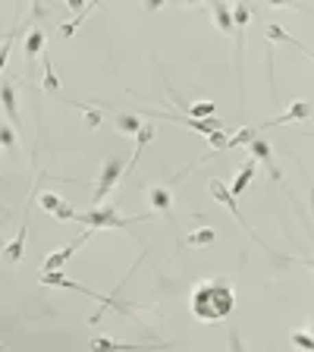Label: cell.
Instances as JSON below:
<instances>
[{"label":"cell","instance_id":"obj_17","mask_svg":"<svg viewBox=\"0 0 314 352\" xmlns=\"http://www.w3.org/2000/svg\"><path fill=\"white\" fill-rule=\"evenodd\" d=\"M148 202L154 204V211H160V214H173V192L167 186H151Z\"/></svg>","mask_w":314,"mask_h":352},{"label":"cell","instance_id":"obj_4","mask_svg":"<svg viewBox=\"0 0 314 352\" xmlns=\"http://www.w3.org/2000/svg\"><path fill=\"white\" fill-rule=\"evenodd\" d=\"M123 173H126V161H123V158H107L104 167H101V176H97V189H95V198H91V204H104L107 195L120 186Z\"/></svg>","mask_w":314,"mask_h":352},{"label":"cell","instance_id":"obj_1","mask_svg":"<svg viewBox=\"0 0 314 352\" xmlns=\"http://www.w3.org/2000/svg\"><path fill=\"white\" fill-rule=\"evenodd\" d=\"M189 305H192L195 321L220 324V321H226V318L232 315V308H236V292H232V286L226 283V280L210 277V280L195 283Z\"/></svg>","mask_w":314,"mask_h":352},{"label":"cell","instance_id":"obj_36","mask_svg":"<svg viewBox=\"0 0 314 352\" xmlns=\"http://www.w3.org/2000/svg\"><path fill=\"white\" fill-rule=\"evenodd\" d=\"M176 3H182V7H192V3H202V0H176Z\"/></svg>","mask_w":314,"mask_h":352},{"label":"cell","instance_id":"obj_14","mask_svg":"<svg viewBox=\"0 0 314 352\" xmlns=\"http://www.w3.org/2000/svg\"><path fill=\"white\" fill-rule=\"evenodd\" d=\"M210 13H214V23H217L220 35H232V10L226 0H210Z\"/></svg>","mask_w":314,"mask_h":352},{"label":"cell","instance_id":"obj_10","mask_svg":"<svg viewBox=\"0 0 314 352\" xmlns=\"http://www.w3.org/2000/svg\"><path fill=\"white\" fill-rule=\"evenodd\" d=\"M154 135H157V126H154V123L142 120L138 132H135V151H132V161L126 164V170H129V173H132V170H135V164H138V154H142V151L148 148L151 142H154Z\"/></svg>","mask_w":314,"mask_h":352},{"label":"cell","instance_id":"obj_13","mask_svg":"<svg viewBox=\"0 0 314 352\" xmlns=\"http://www.w3.org/2000/svg\"><path fill=\"white\" fill-rule=\"evenodd\" d=\"M264 38H267L270 45H292V47H299L302 54L308 57V45H302L295 35H289V32L283 29V25H267V32H264Z\"/></svg>","mask_w":314,"mask_h":352},{"label":"cell","instance_id":"obj_34","mask_svg":"<svg viewBox=\"0 0 314 352\" xmlns=\"http://www.w3.org/2000/svg\"><path fill=\"white\" fill-rule=\"evenodd\" d=\"M167 0H142V7H145V13H157V10L164 7Z\"/></svg>","mask_w":314,"mask_h":352},{"label":"cell","instance_id":"obj_6","mask_svg":"<svg viewBox=\"0 0 314 352\" xmlns=\"http://www.w3.org/2000/svg\"><path fill=\"white\" fill-rule=\"evenodd\" d=\"M248 154H252L254 161H261V164H267V170H270V176L283 186V173H280V167L274 164V148H270V142H264L261 135H254L252 142H248Z\"/></svg>","mask_w":314,"mask_h":352},{"label":"cell","instance_id":"obj_28","mask_svg":"<svg viewBox=\"0 0 314 352\" xmlns=\"http://www.w3.org/2000/svg\"><path fill=\"white\" fill-rule=\"evenodd\" d=\"M13 38H16V29H13V32H7L3 45H0V73L7 69V57H10V51H13Z\"/></svg>","mask_w":314,"mask_h":352},{"label":"cell","instance_id":"obj_16","mask_svg":"<svg viewBox=\"0 0 314 352\" xmlns=\"http://www.w3.org/2000/svg\"><path fill=\"white\" fill-rule=\"evenodd\" d=\"M214 242H217V230H214V226H198V230L189 233L182 246H189V248H210Z\"/></svg>","mask_w":314,"mask_h":352},{"label":"cell","instance_id":"obj_33","mask_svg":"<svg viewBox=\"0 0 314 352\" xmlns=\"http://www.w3.org/2000/svg\"><path fill=\"white\" fill-rule=\"evenodd\" d=\"M32 16H35V19H45V16H47L45 0H32Z\"/></svg>","mask_w":314,"mask_h":352},{"label":"cell","instance_id":"obj_23","mask_svg":"<svg viewBox=\"0 0 314 352\" xmlns=\"http://www.w3.org/2000/svg\"><path fill=\"white\" fill-rule=\"evenodd\" d=\"M261 132L258 126H252V129H239V132L232 135V139H226V151H232V148H239V145H248L254 139V135Z\"/></svg>","mask_w":314,"mask_h":352},{"label":"cell","instance_id":"obj_31","mask_svg":"<svg viewBox=\"0 0 314 352\" xmlns=\"http://www.w3.org/2000/svg\"><path fill=\"white\" fill-rule=\"evenodd\" d=\"M53 218H57V220H75V211L69 208L67 202H60L57 208H53Z\"/></svg>","mask_w":314,"mask_h":352},{"label":"cell","instance_id":"obj_7","mask_svg":"<svg viewBox=\"0 0 314 352\" xmlns=\"http://www.w3.org/2000/svg\"><path fill=\"white\" fill-rule=\"evenodd\" d=\"M208 192L214 195V202H220V204H224V208L232 214V218L239 220V226H245V218L239 214V204H236V195L226 189L224 180H210V183H208ZM245 230H248V226H245ZM261 248H264V246H261Z\"/></svg>","mask_w":314,"mask_h":352},{"label":"cell","instance_id":"obj_27","mask_svg":"<svg viewBox=\"0 0 314 352\" xmlns=\"http://www.w3.org/2000/svg\"><path fill=\"white\" fill-rule=\"evenodd\" d=\"M292 346H299V349L311 352V349H314V340H311V333H308V330H295V333H292Z\"/></svg>","mask_w":314,"mask_h":352},{"label":"cell","instance_id":"obj_21","mask_svg":"<svg viewBox=\"0 0 314 352\" xmlns=\"http://www.w3.org/2000/svg\"><path fill=\"white\" fill-rule=\"evenodd\" d=\"M69 104H75V107H82V110H85V129H91V132H95V129L101 126V120H104V117H101V110H97L95 104H82V101H69Z\"/></svg>","mask_w":314,"mask_h":352},{"label":"cell","instance_id":"obj_15","mask_svg":"<svg viewBox=\"0 0 314 352\" xmlns=\"http://www.w3.org/2000/svg\"><path fill=\"white\" fill-rule=\"evenodd\" d=\"M95 7H104V0H88V3H85V7L79 10V13H75L73 23H63L60 29H57V35H60V38H73L75 32H79V25H82L85 19H88V13H91Z\"/></svg>","mask_w":314,"mask_h":352},{"label":"cell","instance_id":"obj_22","mask_svg":"<svg viewBox=\"0 0 314 352\" xmlns=\"http://www.w3.org/2000/svg\"><path fill=\"white\" fill-rule=\"evenodd\" d=\"M138 126H142V117H138V113H120V117H117V129L126 135H135Z\"/></svg>","mask_w":314,"mask_h":352},{"label":"cell","instance_id":"obj_18","mask_svg":"<svg viewBox=\"0 0 314 352\" xmlns=\"http://www.w3.org/2000/svg\"><path fill=\"white\" fill-rule=\"evenodd\" d=\"M252 180H254V158H248L245 164L239 167V176H236V183H232V189H230V192L236 195V198H239V195L248 189V183H252Z\"/></svg>","mask_w":314,"mask_h":352},{"label":"cell","instance_id":"obj_30","mask_svg":"<svg viewBox=\"0 0 314 352\" xmlns=\"http://www.w3.org/2000/svg\"><path fill=\"white\" fill-rule=\"evenodd\" d=\"M60 202H63V198H60V195H53V192H41V195H38V204H41L45 211H51V214H53V208H57Z\"/></svg>","mask_w":314,"mask_h":352},{"label":"cell","instance_id":"obj_26","mask_svg":"<svg viewBox=\"0 0 314 352\" xmlns=\"http://www.w3.org/2000/svg\"><path fill=\"white\" fill-rule=\"evenodd\" d=\"M91 349H132V343H117V340H107V337H95L91 340Z\"/></svg>","mask_w":314,"mask_h":352},{"label":"cell","instance_id":"obj_20","mask_svg":"<svg viewBox=\"0 0 314 352\" xmlns=\"http://www.w3.org/2000/svg\"><path fill=\"white\" fill-rule=\"evenodd\" d=\"M248 19H252V10H248L245 0H239V3L232 7V32H245Z\"/></svg>","mask_w":314,"mask_h":352},{"label":"cell","instance_id":"obj_12","mask_svg":"<svg viewBox=\"0 0 314 352\" xmlns=\"http://www.w3.org/2000/svg\"><path fill=\"white\" fill-rule=\"evenodd\" d=\"M47 47V38H45V29H32L29 38H25V63H29V73L35 69V60L41 57V51Z\"/></svg>","mask_w":314,"mask_h":352},{"label":"cell","instance_id":"obj_35","mask_svg":"<svg viewBox=\"0 0 314 352\" xmlns=\"http://www.w3.org/2000/svg\"><path fill=\"white\" fill-rule=\"evenodd\" d=\"M67 3H69V10H73V13H79V10H82L88 0H67Z\"/></svg>","mask_w":314,"mask_h":352},{"label":"cell","instance_id":"obj_2","mask_svg":"<svg viewBox=\"0 0 314 352\" xmlns=\"http://www.w3.org/2000/svg\"><path fill=\"white\" fill-rule=\"evenodd\" d=\"M41 283H45V286H60V290H73V292H82V296H91L95 302H101V312H104V308H117V312H120L123 318H135V315H132V308H129V305H120V302H113L110 296H104V292H95V290H88V286L75 283V280H69L60 268H57V270H41ZM101 312H95V315L88 318L91 327H95V324L101 321Z\"/></svg>","mask_w":314,"mask_h":352},{"label":"cell","instance_id":"obj_24","mask_svg":"<svg viewBox=\"0 0 314 352\" xmlns=\"http://www.w3.org/2000/svg\"><path fill=\"white\" fill-rule=\"evenodd\" d=\"M186 117H195V120H204V117H214V101H202V104H189Z\"/></svg>","mask_w":314,"mask_h":352},{"label":"cell","instance_id":"obj_25","mask_svg":"<svg viewBox=\"0 0 314 352\" xmlns=\"http://www.w3.org/2000/svg\"><path fill=\"white\" fill-rule=\"evenodd\" d=\"M0 145H3L10 154H16V151H19V145H16V129L13 126H3V123H0Z\"/></svg>","mask_w":314,"mask_h":352},{"label":"cell","instance_id":"obj_8","mask_svg":"<svg viewBox=\"0 0 314 352\" xmlns=\"http://www.w3.org/2000/svg\"><path fill=\"white\" fill-rule=\"evenodd\" d=\"M25 236H29V208H25V214H23V226H19V233H16V239L3 248V261H7V264L23 261V255H25Z\"/></svg>","mask_w":314,"mask_h":352},{"label":"cell","instance_id":"obj_32","mask_svg":"<svg viewBox=\"0 0 314 352\" xmlns=\"http://www.w3.org/2000/svg\"><path fill=\"white\" fill-rule=\"evenodd\" d=\"M270 7H286V10H305V3H295V0H267Z\"/></svg>","mask_w":314,"mask_h":352},{"label":"cell","instance_id":"obj_5","mask_svg":"<svg viewBox=\"0 0 314 352\" xmlns=\"http://www.w3.org/2000/svg\"><path fill=\"white\" fill-rule=\"evenodd\" d=\"M0 107H3V113H7L10 126L19 129V135H23V113H19V97H16V85L10 82V79H3V82H0Z\"/></svg>","mask_w":314,"mask_h":352},{"label":"cell","instance_id":"obj_29","mask_svg":"<svg viewBox=\"0 0 314 352\" xmlns=\"http://www.w3.org/2000/svg\"><path fill=\"white\" fill-rule=\"evenodd\" d=\"M208 145L214 151H226V132H224V126L214 129V132H208Z\"/></svg>","mask_w":314,"mask_h":352},{"label":"cell","instance_id":"obj_9","mask_svg":"<svg viewBox=\"0 0 314 352\" xmlns=\"http://www.w3.org/2000/svg\"><path fill=\"white\" fill-rule=\"evenodd\" d=\"M311 117V104L308 101H295V104L289 107L286 113H280V117H274V120L261 123L258 129H270V126H283V123H295V120H308Z\"/></svg>","mask_w":314,"mask_h":352},{"label":"cell","instance_id":"obj_19","mask_svg":"<svg viewBox=\"0 0 314 352\" xmlns=\"http://www.w3.org/2000/svg\"><path fill=\"white\" fill-rule=\"evenodd\" d=\"M41 54H45V91H47V95H60V75H57V69H53L47 47Z\"/></svg>","mask_w":314,"mask_h":352},{"label":"cell","instance_id":"obj_11","mask_svg":"<svg viewBox=\"0 0 314 352\" xmlns=\"http://www.w3.org/2000/svg\"><path fill=\"white\" fill-rule=\"evenodd\" d=\"M85 239H88V230H85V233H82V236H79V239H75V242H69V246L57 248V252H53V255H51V258H47V261H45V264H41V270H57V268H63V264H67V261H69V258H73V255H75V248L82 246V242H85Z\"/></svg>","mask_w":314,"mask_h":352},{"label":"cell","instance_id":"obj_3","mask_svg":"<svg viewBox=\"0 0 314 352\" xmlns=\"http://www.w3.org/2000/svg\"><path fill=\"white\" fill-rule=\"evenodd\" d=\"M145 218H120V211L113 208V204H95L91 211L85 214H75V224L88 226L91 233L95 230H113V226H129V224H138Z\"/></svg>","mask_w":314,"mask_h":352}]
</instances>
